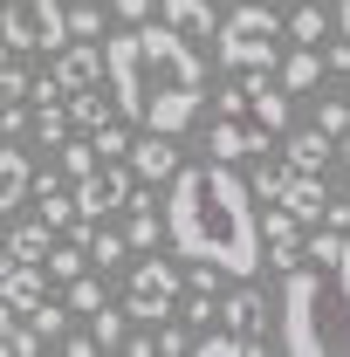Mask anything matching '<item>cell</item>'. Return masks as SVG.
<instances>
[{
    "label": "cell",
    "mask_w": 350,
    "mask_h": 357,
    "mask_svg": "<svg viewBox=\"0 0 350 357\" xmlns=\"http://www.w3.org/2000/svg\"><path fill=\"white\" fill-rule=\"evenodd\" d=\"M103 76L117 96V117L144 124V131H185L199 117V89H206V62L185 48L172 21H131L117 42L103 48Z\"/></svg>",
    "instance_id": "6da1fadb"
},
{
    "label": "cell",
    "mask_w": 350,
    "mask_h": 357,
    "mask_svg": "<svg viewBox=\"0 0 350 357\" xmlns=\"http://www.w3.org/2000/svg\"><path fill=\"white\" fill-rule=\"evenodd\" d=\"M165 241L185 261H213L234 282L261 268V220H254V185L234 165H178L165 199Z\"/></svg>",
    "instance_id": "7a4b0ae2"
},
{
    "label": "cell",
    "mask_w": 350,
    "mask_h": 357,
    "mask_svg": "<svg viewBox=\"0 0 350 357\" xmlns=\"http://www.w3.org/2000/svg\"><path fill=\"white\" fill-rule=\"evenodd\" d=\"M275 344L296 357H316V351H344L350 344V310H344V289H337V275L323 268H289V282H282V330H275Z\"/></svg>",
    "instance_id": "3957f363"
},
{
    "label": "cell",
    "mask_w": 350,
    "mask_h": 357,
    "mask_svg": "<svg viewBox=\"0 0 350 357\" xmlns=\"http://www.w3.org/2000/svg\"><path fill=\"white\" fill-rule=\"evenodd\" d=\"M282 35H289V21H282L268 0H241V7L220 21L213 48H220V62L241 76V69H275V62H282Z\"/></svg>",
    "instance_id": "277c9868"
},
{
    "label": "cell",
    "mask_w": 350,
    "mask_h": 357,
    "mask_svg": "<svg viewBox=\"0 0 350 357\" xmlns=\"http://www.w3.org/2000/svg\"><path fill=\"white\" fill-rule=\"evenodd\" d=\"M0 35L14 48H55L69 42V7L62 0H0Z\"/></svg>",
    "instance_id": "5b68a950"
},
{
    "label": "cell",
    "mask_w": 350,
    "mask_h": 357,
    "mask_svg": "<svg viewBox=\"0 0 350 357\" xmlns=\"http://www.w3.org/2000/svg\"><path fill=\"white\" fill-rule=\"evenodd\" d=\"M178 268L172 261H137L131 268V289H124V310H131V323H165V316H178Z\"/></svg>",
    "instance_id": "8992f818"
},
{
    "label": "cell",
    "mask_w": 350,
    "mask_h": 357,
    "mask_svg": "<svg viewBox=\"0 0 350 357\" xmlns=\"http://www.w3.org/2000/svg\"><path fill=\"white\" fill-rule=\"evenodd\" d=\"M137 192V172L131 158H103L89 178H76V206H83V220H103V213H124Z\"/></svg>",
    "instance_id": "52a82bcc"
},
{
    "label": "cell",
    "mask_w": 350,
    "mask_h": 357,
    "mask_svg": "<svg viewBox=\"0 0 350 357\" xmlns=\"http://www.w3.org/2000/svg\"><path fill=\"white\" fill-rule=\"evenodd\" d=\"M220 323L248 344V357L268 351V296H261V289H234V296H220Z\"/></svg>",
    "instance_id": "ba28073f"
},
{
    "label": "cell",
    "mask_w": 350,
    "mask_h": 357,
    "mask_svg": "<svg viewBox=\"0 0 350 357\" xmlns=\"http://www.w3.org/2000/svg\"><path fill=\"white\" fill-rule=\"evenodd\" d=\"M268 137L261 124H241V117H213V137H206V151H213L220 165H241V158H254V151H268Z\"/></svg>",
    "instance_id": "9c48e42d"
},
{
    "label": "cell",
    "mask_w": 350,
    "mask_h": 357,
    "mask_svg": "<svg viewBox=\"0 0 350 357\" xmlns=\"http://www.w3.org/2000/svg\"><path fill=\"white\" fill-rule=\"evenodd\" d=\"M241 83H248V117L261 124V131H289V89L268 83V69H241Z\"/></svg>",
    "instance_id": "30bf717a"
},
{
    "label": "cell",
    "mask_w": 350,
    "mask_h": 357,
    "mask_svg": "<svg viewBox=\"0 0 350 357\" xmlns=\"http://www.w3.org/2000/svg\"><path fill=\"white\" fill-rule=\"evenodd\" d=\"M131 172L144 178V185L178 178V144H172V131H144V137H131Z\"/></svg>",
    "instance_id": "8fae6325"
},
{
    "label": "cell",
    "mask_w": 350,
    "mask_h": 357,
    "mask_svg": "<svg viewBox=\"0 0 350 357\" xmlns=\"http://www.w3.org/2000/svg\"><path fill=\"white\" fill-rule=\"evenodd\" d=\"M55 83H62V89L110 83V76H103V48H89V42H62V48H55Z\"/></svg>",
    "instance_id": "7c38bea8"
},
{
    "label": "cell",
    "mask_w": 350,
    "mask_h": 357,
    "mask_svg": "<svg viewBox=\"0 0 350 357\" xmlns=\"http://www.w3.org/2000/svg\"><path fill=\"white\" fill-rule=\"evenodd\" d=\"M48 282H55V275H48L42 261H14L7 275H0V296L28 316V310H42V303H48Z\"/></svg>",
    "instance_id": "4fadbf2b"
},
{
    "label": "cell",
    "mask_w": 350,
    "mask_h": 357,
    "mask_svg": "<svg viewBox=\"0 0 350 357\" xmlns=\"http://www.w3.org/2000/svg\"><path fill=\"white\" fill-rule=\"evenodd\" d=\"M282 158H289L296 172H323V165L337 158V137L323 131V124H309V131H282Z\"/></svg>",
    "instance_id": "5bb4252c"
},
{
    "label": "cell",
    "mask_w": 350,
    "mask_h": 357,
    "mask_svg": "<svg viewBox=\"0 0 350 357\" xmlns=\"http://www.w3.org/2000/svg\"><path fill=\"white\" fill-rule=\"evenodd\" d=\"M282 206H289L303 227H323V206H330V185H323V172H296V178H289V192H282Z\"/></svg>",
    "instance_id": "9a60e30c"
},
{
    "label": "cell",
    "mask_w": 350,
    "mask_h": 357,
    "mask_svg": "<svg viewBox=\"0 0 350 357\" xmlns=\"http://www.w3.org/2000/svg\"><path fill=\"white\" fill-rule=\"evenodd\" d=\"M28 192H35V172H28V151L0 144V213H7V206H21Z\"/></svg>",
    "instance_id": "2e32d148"
},
{
    "label": "cell",
    "mask_w": 350,
    "mask_h": 357,
    "mask_svg": "<svg viewBox=\"0 0 350 357\" xmlns=\"http://www.w3.org/2000/svg\"><path fill=\"white\" fill-rule=\"evenodd\" d=\"M158 21H172L178 35H220L213 0H158Z\"/></svg>",
    "instance_id": "e0dca14e"
},
{
    "label": "cell",
    "mask_w": 350,
    "mask_h": 357,
    "mask_svg": "<svg viewBox=\"0 0 350 357\" xmlns=\"http://www.w3.org/2000/svg\"><path fill=\"white\" fill-rule=\"evenodd\" d=\"M28 351H42L35 323H28V316H21L7 296H0V357H28Z\"/></svg>",
    "instance_id": "ac0fdd59"
},
{
    "label": "cell",
    "mask_w": 350,
    "mask_h": 357,
    "mask_svg": "<svg viewBox=\"0 0 350 357\" xmlns=\"http://www.w3.org/2000/svg\"><path fill=\"white\" fill-rule=\"evenodd\" d=\"M69 110H76V131H103L117 117V96H103V83H89V89H69Z\"/></svg>",
    "instance_id": "d6986e66"
},
{
    "label": "cell",
    "mask_w": 350,
    "mask_h": 357,
    "mask_svg": "<svg viewBox=\"0 0 350 357\" xmlns=\"http://www.w3.org/2000/svg\"><path fill=\"white\" fill-rule=\"evenodd\" d=\"M96 165H103V151H96V137H62V144H55V172L69 178V185H76V178H89Z\"/></svg>",
    "instance_id": "ffe728a7"
},
{
    "label": "cell",
    "mask_w": 350,
    "mask_h": 357,
    "mask_svg": "<svg viewBox=\"0 0 350 357\" xmlns=\"http://www.w3.org/2000/svg\"><path fill=\"white\" fill-rule=\"evenodd\" d=\"M35 137H42L48 151H55L62 137H76V110H69V96H48L42 110H35Z\"/></svg>",
    "instance_id": "44dd1931"
},
{
    "label": "cell",
    "mask_w": 350,
    "mask_h": 357,
    "mask_svg": "<svg viewBox=\"0 0 350 357\" xmlns=\"http://www.w3.org/2000/svg\"><path fill=\"white\" fill-rule=\"evenodd\" d=\"M323 83V55H316V48H296V55H282V89H289V96H296V89H316Z\"/></svg>",
    "instance_id": "7402d4cb"
},
{
    "label": "cell",
    "mask_w": 350,
    "mask_h": 357,
    "mask_svg": "<svg viewBox=\"0 0 350 357\" xmlns=\"http://www.w3.org/2000/svg\"><path fill=\"white\" fill-rule=\"evenodd\" d=\"M7 248H14V261H42V268H48L55 227H48V220H35V227H14V234H7Z\"/></svg>",
    "instance_id": "603a6c76"
},
{
    "label": "cell",
    "mask_w": 350,
    "mask_h": 357,
    "mask_svg": "<svg viewBox=\"0 0 350 357\" xmlns=\"http://www.w3.org/2000/svg\"><path fill=\"white\" fill-rule=\"evenodd\" d=\"M289 178H296V165H289V158L275 165V158L261 151V165H254V178H248V185H254V199H261V206H275V199L289 192Z\"/></svg>",
    "instance_id": "cb8c5ba5"
},
{
    "label": "cell",
    "mask_w": 350,
    "mask_h": 357,
    "mask_svg": "<svg viewBox=\"0 0 350 357\" xmlns=\"http://www.w3.org/2000/svg\"><path fill=\"white\" fill-rule=\"evenodd\" d=\"M83 268H89V248L76 241V234H69L62 248H48V275H55V282H76Z\"/></svg>",
    "instance_id": "d4e9b609"
},
{
    "label": "cell",
    "mask_w": 350,
    "mask_h": 357,
    "mask_svg": "<svg viewBox=\"0 0 350 357\" xmlns=\"http://www.w3.org/2000/svg\"><path fill=\"white\" fill-rule=\"evenodd\" d=\"M69 303H42V310H28V323H35V337H42V344H62V337H69Z\"/></svg>",
    "instance_id": "484cf974"
},
{
    "label": "cell",
    "mask_w": 350,
    "mask_h": 357,
    "mask_svg": "<svg viewBox=\"0 0 350 357\" xmlns=\"http://www.w3.org/2000/svg\"><path fill=\"white\" fill-rule=\"evenodd\" d=\"M124 323H131V310H110V303L89 316V330H96V344H103V351H124V337H131Z\"/></svg>",
    "instance_id": "4316f807"
},
{
    "label": "cell",
    "mask_w": 350,
    "mask_h": 357,
    "mask_svg": "<svg viewBox=\"0 0 350 357\" xmlns=\"http://www.w3.org/2000/svg\"><path fill=\"white\" fill-rule=\"evenodd\" d=\"M261 261H268V268H282V275H289V268H303V261H309L303 234H282V241H261Z\"/></svg>",
    "instance_id": "83f0119b"
},
{
    "label": "cell",
    "mask_w": 350,
    "mask_h": 357,
    "mask_svg": "<svg viewBox=\"0 0 350 357\" xmlns=\"http://www.w3.org/2000/svg\"><path fill=\"white\" fill-rule=\"evenodd\" d=\"M124 255H131V241L96 220V234H89V268H110V261H124Z\"/></svg>",
    "instance_id": "f1b7e54d"
},
{
    "label": "cell",
    "mask_w": 350,
    "mask_h": 357,
    "mask_svg": "<svg viewBox=\"0 0 350 357\" xmlns=\"http://www.w3.org/2000/svg\"><path fill=\"white\" fill-rule=\"evenodd\" d=\"M323 35H330V14H323V7H296V14H289V42H323Z\"/></svg>",
    "instance_id": "f546056e"
},
{
    "label": "cell",
    "mask_w": 350,
    "mask_h": 357,
    "mask_svg": "<svg viewBox=\"0 0 350 357\" xmlns=\"http://www.w3.org/2000/svg\"><path fill=\"white\" fill-rule=\"evenodd\" d=\"M96 35H103V7L96 0H76L69 7V42H96Z\"/></svg>",
    "instance_id": "4dcf8cb0"
},
{
    "label": "cell",
    "mask_w": 350,
    "mask_h": 357,
    "mask_svg": "<svg viewBox=\"0 0 350 357\" xmlns=\"http://www.w3.org/2000/svg\"><path fill=\"white\" fill-rule=\"evenodd\" d=\"M69 310H76V316H96V310H103V282H96L89 268L69 282Z\"/></svg>",
    "instance_id": "1f68e13d"
},
{
    "label": "cell",
    "mask_w": 350,
    "mask_h": 357,
    "mask_svg": "<svg viewBox=\"0 0 350 357\" xmlns=\"http://www.w3.org/2000/svg\"><path fill=\"white\" fill-rule=\"evenodd\" d=\"M96 151H103V158H131V131H124V124L110 117V124L96 131Z\"/></svg>",
    "instance_id": "d6a6232c"
},
{
    "label": "cell",
    "mask_w": 350,
    "mask_h": 357,
    "mask_svg": "<svg viewBox=\"0 0 350 357\" xmlns=\"http://www.w3.org/2000/svg\"><path fill=\"white\" fill-rule=\"evenodd\" d=\"M316 124H323L330 137H344V131H350V103H323V110H316Z\"/></svg>",
    "instance_id": "836d02e7"
},
{
    "label": "cell",
    "mask_w": 350,
    "mask_h": 357,
    "mask_svg": "<svg viewBox=\"0 0 350 357\" xmlns=\"http://www.w3.org/2000/svg\"><path fill=\"white\" fill-rule=\"evenodd\" d=\"M323 69H330V76H350V35L323 48Z\"/></svg>",
    "instance_id": "e575fe53"
},
{
    "label": "cell",
    "mask_w": 350,
    "mask_h": 357,
    "mask_svg": "<svg viewBox=\"0 0 350 357\" xmlns=\"http://www.w3.org/2000/svg\"><path fill=\"white\" fill-rule=\"evenodd\" d=\"M248 110V83H227L220 89V117H241Z\"/></svg>",
    "instance_id": "d590c367"
},
{
    "label": "cell",
    "mask_w": 350,
    "mask_h": 357,
    "mask_svg": "<svg viewBox=\"0 0 350 357\" xmlns=\"http://www.w3.org/2000/svg\"><path fill=\"white\" fill-rule=\"evenodd\" d=\"M21 124H28V110H21V96H14V103H0V137H14Z\"/></svg>",
    "instance_id": "8d00e7d4"
},
{
    "label": "cell",
    "mask_w": 350,
    "mask_h": 357,
    "mask_svg": "<svg viewBox=\"0 0 350 357\" xmlns=\"http://www.w3.org/2000/svg\"><path fill=\"white\" fill-rule=\"evenodd\" d=\"M110 7H117L124 28H131V21H151V0H110Z\"/></svg>",
    "instance_id": "74e56055"
},
{
    "label": "cell",
    "mask_w": 350,
    "mask_h": 357,
    "mask_svg": "<svg viewBox=\"0 0 350 357\" xmlns=\"http://www.w3.org/2000/svg\"><path fill=\"white\" fill-rule=\"evenodd\" d=\"M323 227H344L350 234V199H330V206H323Z\"/></svg>",
    "instance_id": "f35d334b"
},
{
    "label": "cell",
    "mask_w": 350,
    "mask_h": 357,
    "mask_svg": "<svg viewBox=\"0 0 350 357\" xmlns=\"http://www.w3.org/2000/svg\"><path fill=\"white\" fill-rule=\"evenodd\" d=\"M62 351H69V357H89V351H103V344H96V330H89V337H62Z\"/></svg>",
    "instance_id": "ab89813d"
},
{
    "label": "cell",
    "mask_w": 350,
    "mask_h": 357,
    "mask_svg": "<svg viewBox=\"0 0 350 357\" xmlns=\"http://www.w3.org/2000/svg\"><path fill=\"white\" fill-rule=\"evenodd\" d=\"M330 275H337V289H344V310H350V248L337 255V268H330Z\"/></svg>",
    "instance_id": "60d3db41"
},
{
    "label": "cell",
    "mask_w": 350,
    "mask_h": 357,
    "mask_svg": "<svg viewBox=\"0 0 350 357\" xmlns=\"http://www.w3.org/2000/svg\"><path fill=\"white\" fill-rule=\"evenodd\" d=\"M337 35H350V0H344V7H337Z\"/></svg>",
    "instance_id": "b9f144b4"
},
{
    "label": "cell",
    "mask_w": 350,
    "mask_h": 357,
    "mask_svg": "<svg viewBox=\"0 0 350 357\" xmlns=\"http://www.w3.org/2000/svg\"><path fill=\"white\" fill-rule=\"evenodd\" d=\"M7 268H14V248H0V275H7Z\"/></svg>",
    "instance_id": "7bdbcfd3"
},
{
    "label": "cell",
    "mask_w": 350,
    "mask_h": 357,
    "mask_svg": "<svg viewBox=\"0 0 350 357\" xmlns=\"http://www.w3.org/2000/svg\"><path fill=\"white\" fill-rule=\"evenodd\" d=\"M0 248H7V227H0Z\"/></svg>",
    "instance_id": "ee69618b"
}]
</instances>
